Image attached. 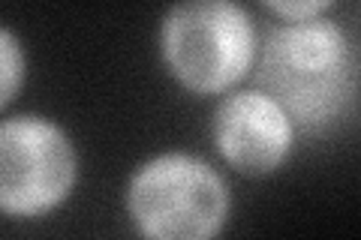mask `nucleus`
Segmentation results:
<instances>
[{
	"label": "nucleus",
	"instance_id": "f257e3e1",
	"mask_svg": "<svg viewBox=\"0 0 361 240\" xmlns=\"http://www.w3.org/2000/svg\"><path fill=\"white\" fill-rule=\"evenodd\" d=\"M259 82L307 130H322L353 102L355 57L329 21L277 27L265 42Z\"/></svg>",
	"mask_w": 361,
	"mask_h": 240
},
{
	"label": "nucleus",
	"instance_id": "f03ea898",
	"mask_svg": "<svg viewBox=\"0 0 361 240\" xmlns=\"http://www.w3.org/2000/svg\"><path fill=\"white\" fill-rule=\"evenodd\" d=\"M163 45L180 82L211 94L241 78L250 63L253 30L232 0H184L166 18Z\"/></svg>",
	"mask_w": 361,
	"mask_h": 240
},
{
	"label": "nucleus",
	"instance_id": "7ed1b4c3",
	"mask_svg": "<svg viewBox=\"0 0 361 240\" xmlns=\"http://www.w3.org/2000/svg\"><path fill=\"white\" fill-rule=\"evenodd\" d=\"M130 208L139 228L163 240H199L220 228L226 189L208 165L190 156H163L133 180Z\"/></svg>",
	"mask_w": 361,
	"mask_h": 240
},
{
	"label": "nucleus",
	"instance_id": "20e7f679",
	"mask_svg": "<svg viewBox=\"0 0 361 240\" xmlns=\"http://www.w3.org/2000/svg\"><path fill=\"white\" fill-rule=\"evenodd\" d=\"M73 177L75 156L58 127L37 118L0 127V208L6 213L33 216L54 208Z\"/></svg>",
	"mask_w": 361,
	"mask_h": 240
},
{
	"label": "nucleus",
	"instance_id": "39448f33",
	"mask_svg": "<svg viewBox=\"0 0 361 240\" xmlns=\"http://www.w3.org/2000/svg\"><path fill=\"white\" fill-rule=\"evenodd\" d=\"M217 144L223 156L247 175L271 171L289 151V120L274 99L238 94L217 111Z\"/></svg>",
	"mask_w": 361,
	"mask_h": 240
},
{
	"label": "nucleus",
	"instance_id": "423d86ee",
	"mask_svg": "<svg viewBox=\"0 0 361 240\" xmlns=\"http://www.w3.org/2000/svg\"><path fill=\"white\" fill-rule=\"evenodd\" d=\"M21 75H25V61L18 42L6 30H0V106L18 90Z\"/></svg>",
	"mask_w": 361,
	"mask_h": 240
},
{
	"label": "nucleus",
	"instance_id": "0eeeda50",
	"mask_svg": "<svg viewBox=\"0 0 361 240\" xmlns=\"http://www.w3.org/2000/svg\"><path fill=\"white\" fill-rule=\"evenodd\" d=\"M277 13H283L286 18H310L319 9H325L331 0H268Z\"/></svg>",
	"mask_w": 361,
	"mask_h": 240
}]
</instances>
